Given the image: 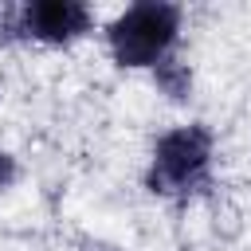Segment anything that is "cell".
I'll return each mask as SVG.
<instances>
[{"label":"cell","instance_id":"2","mask_svg":"<svg viewBox=\"0 0 251 251\" xmlns=\"http://www.w3.org/2000/svg\"><path fill=\"white\" fill-rule=\"evenodd\" d=\"M176 35H180V8L169 0L129 4L106 27V43L118 67H157L161 59H169Z\"/></svg>","mask_w":251,"mask_h":251},{"label":"cell","instance_id":"1","mask_svg":"<svg viewBox=\"0 0 251 251\" xmlns=\"http://www.w3.org/2000/svg\"><path fill=\"white\" fill-rule=\"evenodd\" d=\"M212 153H216V141H212L208 126L192 122V126L169 129L153 145V157H149V173H145L149 192H157V196L200 192L212 176Z\"/></svg>","mask_w":251,"mask_h":251},{"label":"cell","instance_id":"5","mask_svg":"<svg viewBox=\"0 0 251 251\" xmlns=\"http://www.w3.org/2000/svg\"><path fill=\"white\" fill-rule=\"evenodd\" d=\"M16 176H20L16 157H12L8 149H0V192H4V188H12V184H16Z\"/></svg>","mask_w":251,"mask_h":251},{"label":"cell","instance_id":"3","mask_svg":"<svg viewBox=\"0 0 251 251\" xmlns=\"http://www.w3.org/2000/svg\"><path fill=\"white\" fill-rule=\"evenodd\" d=\"M90 24H94V16L82 0H27L0 16L4 35L51 43V47H67V43L82 39L90 31Z\"/></svg>","mask_w":251,"mask_h":251},{"label":"cell","instance_id":"4","mask_svg":"<svg viewBox=\"0 0 251 251\" xmlns=\"http://www.w3.org/2000/svg\"><path fill=\"white\" fill-rule=\"evenodd\" d=\"M153 82H157V90H161L165 98H173V102H184V98L192 94V71H188V63H180L176 55H169V59H161V63L153 67Z\"/></svg>","mask_w":251,"mask_h":251}]
</instances>
